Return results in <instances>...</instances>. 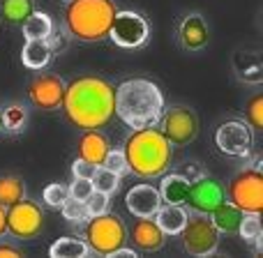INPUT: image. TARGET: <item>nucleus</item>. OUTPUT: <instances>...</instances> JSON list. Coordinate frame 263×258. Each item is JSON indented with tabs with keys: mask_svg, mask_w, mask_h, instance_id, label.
I'll return each mask as SVG.
<instances>
[{
	"mask_svg": "<svg viewBox=\"0 0 263 258\" xmlns=\"http://www.w3.org/2000/svg\"><path fill=\"white\" fill-rule=\"evenodd\" d=\"M116 86L104 76L83 74L67 83L63 113L77 129H104L116 118Z\"/></svg>",
	"mask_w": 263,
	"mask_h": 258,
	"instance_id": "f257e3e1",
	"label": "nucleus"
},
{
	"mask_svg": "<svg viewBox=\"0 0 263 258\" xmlns=\"http://www.w3.org/2000/svg\"><path fill=\"white\" fill-rule=\"evenodd\" d=\"M116 115L129 129L157 127L164 111V95L150 78H127L116 88Z\"/></svg>",
	"mask_w": 263,
	"mask_h": 258,
	"instance_id": "f03ea898",
	"label": "nucleus"
},
{
	"mask_svg": "<svg viewBox=\"0 0 263 258\" xmlns=\"http://www.w3.org/2000/svg\"><path fill=\"white\" fill-rule=\"evenodd\" d=\"M123 152L127 159L129 173L143 180L162 177L173 162V145L164 138V134L157 127L132 129V134L125 138Z\"/></svg>",
	"mask_w": 263,
	"mask_h": 258,
	"instance_id": "7ed1b4c3",
	"label": "nucleus"
},
{
	"mask_svg": "<svg viewBox=\"0 0 263 258\" xmlns=\"http://www.w3.org/2000/svg\"><path fill=\"white\" fill-rule=\"evenodd\" d=\"M118 12L114 0H67L63 26L72 39L95 44L109 39L114 16Z\"/></svg>",
	"mask_w": 263,
	"mask_h": 258,
	"instance_id": "20e7f679",
	"label": "nucleus"
},
{
	"mask_svg": "<svg viewBox=\"0 0 263 258\" xmlns=\"http://www.w3.org/2000/svg\"><path fill=\"white\" fill-rule=\"evenodd\" d=\"M83 240L90 247V254L109 258L116 249L127 245V228L118 214H97L88 217L86 228H83Z\"/></svg>",
	"mask_w": 263,
	"mask_h": 258,
	"instance_id": "39448f33",
	"label": "nucleus"
},
{
	"mask_svg": "<svg viewBox=\"0 0 263 258\" xmlns=\"http://www.w3.org/2000/svg\"><path fill=\"white\" fill-rule=\"evenodd\" d=\"M224 196H227L229 203L240 208L242 212L261 214V210H263V173H261L259 164L238 171L236 175L229 180L227 189H224Z\"/></svg>",
	"mask_w": 263,
	"mask_h": 258,
	"instance_id": "423d86ee",
	"label": "nucleus"
},
{
	"mask_svg": "<svg viewBox=\"0 0 263 258\" xmlns=\"http://www.w3.org/2000/svg\"><path fill=\"white\" fill-rule=\"evenodd\" d=\"M157 129L164 134V138L176 148H185V145L194 143L199 136L201 123L199 115L192 106L185 104H173V106H164L162 115H159Z\"/></svg>",
	"mask_w": 263,
	"mask_h": 258,
	"instance_id": "0eeeda50",
	"label": "nucleus"
},
{
	"mask_svg": "<svg viewBox=\"0 0 263 258\" xmlns=\"http://www.w3.org/2000/svg\"><path fill=\"white\" fill-rule=\"evenodd\" d=\"M219 235H222V233L215 228V224L210 222V217L203 212L187 214L185 226H182V231L178 233L185 254L196 256V258L213 256L219 247Z\"/></svg>",
	"mask_w": 263,
	"mask_h": 258,
	"instance_id": "6e6552de",
	"label": "nucleus"
},
{
	"mask_svg": "<svg viewBox=\"0 0 263 258\" xmlns=\"http://www.w3.org/2000/svg\"><path fill=\"white\" fill-rule=\"evenodd\" d=\"M7 233L14 240H35L44 231V212L35 201L21 199L18 203L5 208Z\"/></svg>",
	"mask_w": 263,
	"mask_h": 258,
	"instance_id": "1a4fd4ad",
	"label": "nucleus"
},
{
	"mask_svg": "<svg viewBox=\"0 0 263 258\" xmlns=\"http://www.w3.org/2000/svg\"><path fill=\"white\" fill-rule=\"evenodd\" d=\"M150 26L139 12L118 9L109 30V39L120 49H139L148 42Z\"/></svg>",
	"mask_w": 263,
	"mask_h": 258,
	"instance_id": "9d476101",
	"label": "nucleus"
},
{
	"mask_svg": "<svg viewBox=\"0 0 263 258\" xmlns=\"http://www.w3.org/2000/svg\"><path fill=\"white\" fill-rule=\"evenodd\" d=\"M215 145L229 157L245 159L254 148V129L245 120H224L215 129Z\"/></svg>",
	"mask_w": 263,
	"mask_h": 258,
	"instance_id": "9b49d317",
	"label": "nucleus"
},
{
	"mask_svg": "<svg viewBox=\"0 0 263 258\" xmlns=\"http://www.w3.org/2000/svg\"><path fill=\"white\" fill-rule=\"evenodd\" d=\"M65 88L67 83L58 76V74H37L30 83H28V102L35 106L37 111H60L65 97Z\"/></svg>",
	"mask_w": 263,
	"mask_h": 258,
	"instance_id": "f8f14e48",
	"label": "nucleus"
},
{
	"mask_svg": "<svg viewBox=\"0 0 263 258\" xmlns=\"http://www.w3.org/2000/svg\"><path fill=\"white\" fill-rule=\"evenodd\" d=\"M224 199H227V196H224L222 182L213 180V177H208V175H201L199 180L190 182V191H187L185 205H190L192 212L208 214L210 210L217 208Z\"/></svg>",
	"mask_w": 263,
	"mask_h": 258,
	"instance_id": "ddd939ff",
	"label": "nucleus"
},
{
	"mask_svg": "<svg viewBox=\"0 0 263 258\" xmlns=\"http://www.w3.org/2000/svg\"><path fill=\"white\" fill-rule=\"evenodd\" d=\"M176 37H178V44L185 51H190V53L203 51L210 42V28H208V21L203 18V14L187 12L180 18V23H178Z\"/></svg>",
	"mask_w": 263,
	"mask_h": 258,
	"instance_id": "4468645a",
	"label": "nucleus"
},
{
	"mask_svg": "<svg viewBox=\"0 0 263 258\" xmlns=\"http://www.w3.org/2000/svg\"><path fill=\"white\" fill-rule=\"evenodd\" d=\"M127 240L134 245L136 251H143V254H153L159 251L166 242V235L162 233V228L157 226L153 217H136V222L132 224Z\"/></svg>",
	"mask_w": 263,
	"mask_h": 258,
	"instance_id": "2eb2a0df",
	"label": "nucleus"
},
{
	"mask_svg": "<svg viewBox=\"0 0 263 258\" xmlns=\"http://www.w3.org/2000/svg\"><path fill=\"white\" fill-rule=\"evenodd\" d=\"M162 205V196L159 189L148 182L134 185L125 196V208L132 217H155V212Z\"/></svg>",
	"mask_w": 263,
	"mask_h": 258,
	"instance_id": "dca6fc26",
	"label": "nucleus"
},
{
	"mask_svg": "<svg viewBox=\"0 0 263 258\" xmlns=\"http://www.w3.org/2000/svg\"><path fill=\"white\" fill-rule=\"evenodd\" d=\"M77 150L81 159L90 162L92 166H102L106 152L111 150V141L102 129H83V134L79 136Z\"/></svg>",
	"mask_w": 263,
	"mask_h": 258,
	"instance_id": "f3484780",
	"label": "nucleus"
},
{
	"mask_svg": "<svg viewBox=\"0 0 263 258\" xmlns=\"http://www.w3.org/2000/svg\"><path fill=\"white\" fill-rule=\"evenodd\" d=\"M233 72L242 83L261 86L263 83V60L256 51H236L233 55Z\"/></svg>",
	"mask_w": 263,
	"mask_h": 258,
	"instance_id": "a211bd4d",
	"label": "nucleus"
},
{
	"mask_svg": "<svg viewBox=\"0 0 263 258\" xmlns=\"http://www.w3.org/2000/svg\"><path fill=\"white\" fill-rule=\"evenodd\" d=\"M51 58H53V46L49 39H26L21 49L23 67L32 69V72H42L49 67Z\"/></svg>",
	"mask_w": 263,
	"mask_h": 258,
	"instance_id": "6ab92c4d",
	"label": "nucleus"
},
{
	"mask_svg": "<svg viewBox=\"0 0 263 258\" xmlns=\"http://www.w3.org/2000/svg\"><path fill=\"white\" fill-rule=\"evenodd\" d=\"M187 214L190 212L185 210V205L162 203L159 210L155 212V222H157V226L162 228L164 235H178L187 222Z\"/></svg>",
	"mask_w": 263,
	"mask_h": 258,
	"instance_id": "aec40b11",
	"label": "nucleus"
},
{
	"mask_svg": "<svg viewBox=\"0 0 263 258\" xmlns=\"http://www.w3.org/2000/svg\"><path fill=\"white\" fill-rule=\"evenodd\" d=\"M157 189H159V196H162V203L185 205L187 191H190V180H185L180 173H164L162 185Z\"/></svg>",
	"mask_w": 263,
	"mask_h": 258,
	"instance_id": "412c9836",
	"label": "nucleus"
},
{
	"mask_svg": "<svg viewBox=\"0 0 263 258\" xmlns=\"http://www.w3.org/2000/svg\"><path fill=\"white\" fill-rule=\"evenodd\" d=\"M242 210L240 208H236L233 203H229L227 199L222 201V203L217 205V208H213L208 212V217H210V222L215 224V228H217L219 233H236L238 231V226H240V219H242Z\"/></svg>",
	"mask_w": 263,
	"mask_h": 258,
	"instance_id": "4be33fe9",
	"label": "nucleus"
},
{
	"mask_svg": "<svg viewBox=\"0 0 263 258\" xmlns=\"http://www.w3.org/2000/svg\"><path fill=\"white\" fill-rule=\"evenodd\" d=\"M0 120H3L5 134H21L28 125V109L21 102H12L0 109Z\"/></svg>",
	"mask_w": 263,
	"mask_h": 258,
	"instance_id": "5701e85b",
	"label": "nucleus"
},
{
	"mask_svg": "<svg viewBox=\"0 0 263 258\" xmlns=\"http://www.w3.org/2000/svg\"><path fill=\"white\" fill-rule=\"evenodd\" d=\"M21 28L26 39H49L51 32H53V21L46 12H35L32 9L30 16L21 23Z\"/></svg>",
	"mask_w": 263,
	"mask_h": 258,
	"instance_id": "b1692460",
	"label": "nucleus"
},
{
	"mask_svg": "<svg viewBox=\"0 0 263 258\" xmlns=\"http://www.w3.org/2000/svg\"><path fill=\"white\" fill-rule=\"evenodd\" d=\"M51 258H88L90 256V247L81 237H60L49 247Z\"/></svg>",
	"mask_w": 263,
	"mask_h": 258,
	"instance_id": "393cba45",
	"label": "nucleus"
},
{
	"mask_svg": "<svg viewBox=\"0 0 263 258\" xmlns=\"http://www.w3.org/2000/svg\"><path fill=\"white\" fill-rule=\"evenodd\" d=\"M238 235L247 242L250 247H254V251H261V242H263V226H261V214L254 212H245L238 226Z\"/></svg>",
	"mask_w": 263,
	"mask_h": 258,
	"instance_id": "a878e982",
	"label": "nucleus"
},
{
	"mask_svg": "<svg viewBox=\"0 0 263 258\" xmlns=\"http://www.w3.org/2000/svg\"><path fill=\"white\" fill-rule=\"evenodd\" d=\"M26 199V182L18 175H0V205L9 208V205L18 203Z\"/></svg>",
	"mask_w": 263,
	"mask_h": 258,
	"instance_id": "bb28decb",
	"label": "nucleus"
},
{
	"mask_svg": "<svg viewBox=\"0 0 263 258\" xmlns=\"http://www.w3.org/2000/svg\"><path fill=\"white\" fill-rule=\"evenodd\" d=\"M32 9V0H0V18L12 26H21Z\"/></svg>",
	"mask_w": 263,
	"mask_h": 258,
	"instance_id": "cd10ccee",
	"label": "nucleus"
},
{
	"mask_svg": "<svg viewBox=\"0 0 263 258\" xmlns=\"http://www.w3.org/2000/svg\"><path fill=\"white\" fill-rule=\"evenodd\" d=\"M90 182H92V187H95V191H102V194H109V196L120 189V175L109 171L106 166H97Z\"/></svg>",
	"mask_w": 263,
	"mask_h": 258,
	"instance_id": "c85d7f7f",
	"label": "nucleus"
},
{
	"mask_svg": "<svg viewBox=\"0 0 263 258\" xmlns=\"http://www.w3.org/2000/svg\"><path fill=\"white\" fill-rule=\"evenodd\" d=\"M245 123L250 125L254 131H261L263 129V95L256 92L247 100L245 104Z\"/></svg>",
	"mask_w": 263,
	"mask_h": 258,
	"instance_id": "c756f323",
	"label": "nucleus"
},
{
	"mask_svg": "<svg viewBox=\"0 0 263 258\" xmlns=\"http://www.w3.org/2000/svg\"><path fill=\"white\" fill-rule=\"evenodd\" d=\"M60 212L67 219L69 224H86L88 222V208L86 201H77V199H65V203L60 205Z\"/></svg>",
	"mask_w": 263,
	"mask_h": 258,
	"instance_id": "7c9ffc66",
	"label": "nucleus"
},
{
	"mask_svg": "<svg viewBox=\"0 0 263 258\" xmlns=\"http://www.w3.org/2000/svg\"><path fill=\"white\" fill-rule=\"evenodd\" d=\"M67 196H69V189L63 182H51V185H46L44 191H42V201H44L49 208H55V210H60V205L65 203Z\"/></svg>",
	"mask_w": 263,
	"mask_h": 258,
	"instance_id": "2f4dec72",
	"label": "nucleus"
},
{
	"mask_svg": "<svg viewBox=\"0 0 263 258\" xmlns=\"http://www.w3.org/2000/svg\"><path fill=\"white\" fill-rule=\"evenodd\" d=\"M102 166H106V168H109V171L118 173L120 177H123L125 173H129L127 159H125V152H123V150H114V148H111L109 152H106V157H104V164H102Z\"/></svg>",
	"mask_w": 263,
	"mask_h": 258,
	"instance_id": "473e14b6",
	"label": "nucleus"
},
{
	"mask_svg": "<svg viewBox=\"0 0 263 258\" xmlns=\"http://www.w3.org/2000/svg\"><path fill=\"white\" fill-rule=\"evenodd\" d=\"M111 203V196L109 194H102V191H92L90 199L86 201V208H88V217H97V214H104L109 210Z\"/></svg>",
	"mask_w": 263,
	"mask_h": 258,
	"instance_id": "72a5a7b5",
	"label": "nucleus"
},
{
	"mask_svg": "<svg viewBox=\"0 0 263 258\" xmlns=\"http://www.w3.org/2000/svg\"><path fill=\"white\" fill-rule=\"evenodd\" d=\"M67 189H69V199L88 201L90 199V194L95 191V187H92V182L88 180V177H74L72 185H69Z\"/></svg>",
	"mask_w": 263,
	"mask_h": 258,
	"instance_id": "f704fd0d",
	"label": "nucleus"
},
{
	"mask_svg": "<svg viewBox=\"0 0 263 258\" xmlns=\"http://www.w3.org/2000/svg\"><path fill=\"white\" fill-rule=\"evenodd\" d=\"M95 168H97V166H92L90 162H86V159L77 157V159L72 162V177H88V180H90L92 173H95Z\"/></svg>",
	"mask_w": 263,
	"mask_h": 258,
	"instance_id": "c9c22d12",
	"label": "nucleus"
},
{
	"mask_svg": "<svg viewBox=\"0 0 263 258\" xmlns=\"http://www.w3.org/2000/svg\"><path fill=\"white\" fill-rule=\"evenodd\" d=\"M180 175L185 177V180L194 182V180H199V177L203 175V168H201L196 162H187V164H185V168L180 171Z\"/></svg>",
	"mask_w": 263,
	"mask_h": 258,
	"instance_id": "e433bc0d",
	"label": "nucleus"
},
{
	"mask_svg": "<svg viewBox=\"0 0 263 258\" xmlns=\"http://www.w3.org/2000/svg\"><path fill=\"white\" fill-rule=\"evenodd\" d=\"M23 254L18 247L9 245V242H0V258H23Z\"/></svg>",
	"mask_w": 263,
	"mask_h": 258,
	"instance_id": "4c0bfd02",
	"label": "nucleus"
},
{
	"mask_svg": "<svg viewBox=\"0 0 263 258\" xmlns=\"http://www.w3.org/2000/svg\"><path fill=\"white\" fill-rule=\"evenodd\" d=\"M136 256H139V251H136V249H127V245H125V247H120V249H116L109 258H136Z\"/></svg>",
	"mask_w": 263,
	"mask_h": 258,
	"instance_id": "58836bf2",
	"label": "nucleus"
},
{
	"mask_svg": "<svg viewBox=\"0 0 263 258\" xmlns=\"http://www.w3.org/2000/svg\"><path fill=\"white\" fill-rule=\"evenodd\" d=\"M7 233V222H5V208L0 205V237Z\"/></svg>",
	"mask_w": 263,
	"mask_h": 258,
	"instance_id": "ea45409f",
	"label": "nucleus"
},
{
	"mask_svg": "<svg viewBox=\"0 0 263 258\" xmlns=\"http://www.w3.org/2000/svg\"><path fill=\"white\" fill-rule=\"evenodd\" d=\"M0 131H3V120H0Z\"/></svg>",
	"mask_w": 263,
	"mask_h": 258,
	"instance_id": "a19ab883",
	"label": "nucleus"
}]
</instances>
